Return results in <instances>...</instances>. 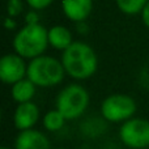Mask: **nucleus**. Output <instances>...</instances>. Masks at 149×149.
<instances>
[{
    "instance_id": "f257e3e1",
    "label": "nucleus",
    "mask_w": 149,
    "mask_h": 149,
    "mask_svg": "<svg viewBox=\"0 0 149 149\" xmlns=\"http://www.w3.org/2000/svg\"><path fill=\"white\" fill-rule=\"evenodd\" d=\"M65 73L73 80L81 81L97 72L98 58L92 46L81 41H74L60 58Z\"/></svg>"
},
{
    "instance_id": "f03ea898",
    "label": "nucleus",
    "mask_w": 149,
    "mask_h": 149,
    "mask_svg": "<svg viewBox=\"0 0 149 149\" xmlns=\"http://www.w3.org/2000/svg\"><path fill=\"white\" fill-rule=\"evenodd\" d=\"M49 45V29L41 24H25L13 38V50L24 59L43 55Z\"/></svg>"
},
{
    "instance_id": "7ed1b4c3",
    "label": "nucleus",
    "mask_w": 149,
    "mask_h": 149,
    "mask_svg": "<svg viewBox=\"0 0 149 149\" xmlns=\"http://www.w3.org/2000/svg\"><path fill=\"white\" fill-rule=\"evenodd\" d=\"M62 60L49 55H41L28 63V77L38 88H51L59 85L65 76Z\"/></svg>"
},
{
    "instance_id": "20e7f679",
    "label": "nucleus",
    "mask_w": 149,
    "mask_h": 149,
    "mask_svg": "<svg viewBox=\"0 0 149 149\" xmlns=\"http://www.w3.org/2000/svg\"><path fill=\"white\" fill-rule=\"evenodd\" d=\"M90 102L88 90L80 84H68L56 95L55 106L67 120L79 119L84 115Z\"/></svg>"
},
{
    "instance_id": "39448f33",
    "label": "nucleus",
    "mask_w": 149,
    "mask_h": 149,
    "mask_svg": "<svg viewBox=\"0 0 149 149\" xmlns=\"http://www.w3.org/2000/svg\"><path fill=\"white\" fill-rule=\"evenodd\" d=\"M137 110V103L134 97L124 93L110 94L101 103V115L109 123H123L134 118Z\"/></svg>"
},
{
    "instance_id": "423d86ee",
    "label": "nucleus",
    "mask_w": 149,
    "mask_h": 149,
    "mask_svg": "<svg viewBox=\"0 0 149 149\" xmlns=\"http://www.w3.org/2000/svg\"><path fill=\"white\" fill-rule=\"evenodd\" d=\"M119 140L130 149H145L149 147V120L134 118L123 122L119 128Z\"/></svg>"
},
{
    "instance_id": "0eeeda50",
    "label": "nucleus",
    "mask_w": 149,
    "mask_h": 149,
    "mask_svg": "<svg viewBox=\"0 0 149 149\" xmlns=\"http://www.w3.org/2000/svg\"><path fill=\"white\" fill-rule=\"evenodd\" d=\"M28 73V64L18 54H7L0 59V80L7 85H13L25 79Z\"/></svg>"
},
{
    "instance_id": "6e6552de",
    "label": "nucleus",
    "mask_w": 149,
    "mask_h": 149,
    "mask_svg": "<svg viewBox=\"0 0 149 149\" xmlns=\"http://www.w3.org/2000/svg\"><path fill=\"white\" fill-rule=\"evenodd\" d=\"M39 116H41L39 107L33 101L18 103L15 110V114H13V124L18 132L25 131V130H31L37 124Z\"/></svg>"
},
{
    "instance_id": "1a4fd4ad",
    "label": "nucleus",
    "mask_w": 149,
    "mask_h": 149,
    "mask_svg": "<svg viewBox=\"0 0 149 149\" xmlns=\"http://www.w3.org/2000/svg\"><path fill=\"white\" fill-rule=\"evenodd\" d=\"M15 149H51V143L42 131L31 128L18 132Z\"/></svg>"
},
{
    "instance_id": "9d476101",
    "label": "nucleus",
    "mask_w": 149,
    "mask_h": 149,
    "mask_svg": "<svg viewBox=\"0 0 149 149\" xmlns=\"http://www.w3.org/2000/svg\"><path fill=\"white\" fill-rule=\"evenodd\" d=\"M64 16L73 22H84L93 10V0H62Z\"/></svg>"
},
{
    "instance_id": "9b49d317",
    "label": "nucleus",
    "mask_w": 149,
    "mask_h": 149,
    "mask_svg": "<svg viewBox=\"0 0 149 149\" xmlns=\"http://www.w3.org/2000/svg\"><path fill=\"white\" fill-rule=\"evenodd\" d=\"M72 33L63 25H55L49 29V45L55 50L64 51L73 43Z\"/></svg>"
},
{
    "instance_id": "f8f14e48",
    "label": "nucleus",
    "mask_w": 149,
    "mask_h": 149,
    "mask_svg": "<svg viewBox=\"0 0 149 149\" xmlns=\"http://www.w3.org/2000/svg\"><path fill=\"white\" fill-rule=\"evenodd\" d=\"M107 123L109 122L102 115L88 116L80 123V134L88 139L100 137L107 131Z\"/></svg>"
},
{
    "instance_id": "ddd939ff",
    "label": "nucleus",
    "mask_w": 149,
    "mask_h": 149,
    "mask_svg": "<svg viewBox=\"0 0 149 149\" xmlns=\"http://www.w3.org/2000/svg\"><path fill=\"white\" fill-rule=\"evenodd\" d=\"M10 94L12 98L16 101L17 103H25V102H30L33 101L34 95L37 92V85L33 81L25 77V79L17 81L16 84L10 85Z\"/></svg>"
},
{
    "instance_id": "4468645a",
    "label": "nucleus",
    "mask_w": 149,
    "mask_h": 149,
    "mask_svg": "<svg viewBox=\"0 0 149 149\" xmlns=\"http://www.w3.org/2000/svg\"><path fill=\"white\" fill-rule=\"evenodd\" d=\"M65 120L67 119L64 118V115L58 109H54V110H50L45 114L42 123H43L45 130H47L49 132H58L64 127Z\"/></svg>"
},
{
    "instance_id": "2eb2a0df",
    "label": "nucleus",
    "mask_w": 149,
    "mask_h": 149,
    "mask_svg": "<svg viewBox=\"0 0 149 149\" xmlns=\"http://www.w3.org/2000/svg\"><path fill=\"white\" fill-rule=\"evenodd\" d=\"M149 0H115L116 7L124 15H137L141 13Z\"/></svg>"
},
{
    "instance_id": "dca6fc26",
    "label": "nucleus",
    "mask_w": 149,
    "mask_h": 149,
    "mask_svg": "<svg viewBox=\"0 0 149 149\" xmlns=\"http://www.w3.org/2000/svg\"><path fill=\"white\" fill-rule=\"evenodd\" d=\"M24 10L22 0H8L7 1V15L8 17H17Z\"/></svg>"
},
{
    "instance_id": "f3484780",
    "label": "nucleus",
    "mask_w": 149,
    "mask_h": 149,
    "mask_svg": "<svg viewBox=\"0 0 149 149\" xmlns=\"http://www.w3.org/2000/svg\"><path fill=\"white\" fill-rule=\"evenodd\" d=\"M54 0H26L28 5L34 10H42L45 8L50 7Z\"/></svg>"
},
{
    "instance_id": "a211bd4d",
    "label": "nucleus",
    "mask_w": 149,
    "mask_h": 149,
    "mask_svg": "<svg viewBox=\"0 0 149 149\" xmlns=\"http://www.w3.org/2000/svg\"><path fill=\"white\" fill-rule=\"evenodd\" d=\"M25 21H26V24H39V17H38V15H37V10L31 9L30 12L26 15Z\"/></svg>"
},
{
    "instance_id": "6ab92c4d",
    "label": "nucleus",
    "mask_w": 149,
    "mask_h": 149,
    "mask_svg": "<svg viewBox=\"0 0 149 149\" xmlns=\"http://www.w3.org/2000/svg\"><path fill=\"white\" fill-rule=\"evenodd\" d=\"M140 15H141V20L144 22V25L149 29V1L147 3V5L144 7V9H143V12Z\"/></svg>"
},
{
    "instance_id": "aec40b11",
    "label": "nucleus",
    "mask_w": 149,
    "mask_h": 149,
    "mask_svg": "<svg viewBox=\"0 0 149 149\" xmlns=\"http://www.w3.org/2000/svg\"><path fill=\"white\" fill-rule=\"evenodd\" d=\"M4 24H5V28L10 29V30L16 28V21L13 20V17H7L5 18V21H4Z\"/></svg>"
},
{
    "instance_id": "412c9836",
    "label": "nucleus",
    "mask_w": 149,
    "mask_h": 149,
    "mask_svg": "<svg viewBox=\"0 0 149 149\" xmlns=\"http://www.w3.org/2000/svg\"><path fill=\"white\" fill-rule=\"evenodd\" d=\"M0 149H12V148H9V147H1Z\"/></svg>"
},
{
    "instance_id": "4be33fe9",
    "label": "nucleus",
    "mask_w": 149,
    "mask_h": 149,
    "mask_svg": "<svg viewBox=\"0 0 149 149\" xmlns=\"http://www.w3.org/2000/svg\"><path fill=\"white\" fill-rule=\"evenodd\" d=\"M81 149H92V148H89V147H82Z\"/></svg>"
},
{
    "instance_id": "5701e85b",
    "label": "nucleus",
    "mask_w": 149,
    "mask_h": 149,
    "mask_svg": "<svg viewBox=\"0 0 149 149\" xmlns=\"http://www.w3.org/2000/svg\"><path fill=\"white\" fill-rule=\"evenodd\" d=\"M56 149H67V148H56Z\"/></svg>"
}]
</instances>
